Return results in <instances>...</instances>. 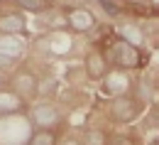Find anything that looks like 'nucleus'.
I'll list each match as a JSON object with an SVG mask.
<instances>
[{
    "label": "nucleus",
    "mask_w": 159,
    "mask_h": 145,
    "mask_svg": "<svg viewBox=\"0 0 159 145\" xmlns=\"http://www.w3.org/2000/svg\"><path fill=\"white\" fill-rule=\"evenodd\" d=\"M20 32H25V17H22L20 12H7V15L0 17V35L15 37Z\"/></svg>",
    "instance_id": "obj_8"
},
{
    "label": "nucleus",
    "mask_w": 159,
    "mask_h": 145,
    "mask_svg": "<svg viewBox=\"0 0 159 145\" xmlns=\"http://www.w3.org/2000/svg\"><path fill=\"white\" fill-rule=\"evenodd\" d=\"M98 5L110 15V17H115V15H120V5L115 2V0H98Z\"/></svg>",
    "instance_id": "obj_13"
},
{
    "label": "nucleus",
    "mask_w": 159,
    "mask_h": 145,
    "mask_svg": "<svg viewBox=\"0 0 159 145\" xmlns=\"http://www.w3.org/2000/svg\"><path fill=\"white\" fill-rule=\"evenodd\" d=\"M83 66H86V74H88L91 79H96V81H100V79L108 76V59H105V54H100V52H88Z\"/></svg>",
    "instance_id": "obj_4"
},
{
    "label": "nucleus",
    "mask_w": 159,
    "mask_h": 145,
    "mask_svg": "<svg viewBox=\"0 0 159 145\" xmlns=\"http://www.w3.org/2000/svg\"><path fill=\"white\" fill-rule=\"evenodd\" d=\"M22 10H30V12H42L47 7V0H15Z\"/></svg>",
    "instance_id": "obj_11"
},
{
    "label": "nucleus",
    "mask_w": 159,
    "mask_h": 145,
    "mask_svg": "<svg viewBox=\"0 0 159 145\" xmlns=\"http://www.w3.org/2000/svg\"><path fill=\"white\" fill-rule=\"evenodd\" d=\"M37 81H39V79H37L32 71H17L15 79H12V89L25 99V96H30V94L37 91Z\"/></svg>",
    "instance_id": "obj_6"
},
{
    "label": "nucleus",
    "mask_w": 159,
    "mask_h": 145,
    "mask_svg": "<svg viewBox=\"0 0 159 145\" xmlns=\"http://www.w3.org/2000/svg\"><path fill=\"white\" fill-rule=\"evenodd\" d=\"M69 25L71 30H79V32H88L96 27V17L88 12V10H69Z\"/></svg>",
    "instance_id": "obj_7"
},
{
    "label": "nucleus",
    "mask_w": 159,
    "mask_h": 145,
    "mask_svg": "<svg viewBox=\"0 0 159 145\" xmlns=\"http://www.w3.org/2000/svg\"><path fill=\"white\" fill-rule=\"evenodd\" d=\"M108 145H130L127 138H108Z\"/></svg>",
    "instance_id": "obj_14"
},
{
    "label": "nucleus",
    "mask_w": 159,
    "mask_h": 145,
    "mask_svg": "<svg viewBox=\"0 0 159 145\" xmlns=\"http://www.w3.org/2000/svg\"><path fill=\"white\" fill-rule=\"evenodd\" d=\"M27 145H57V130H49V128H37L30 138Z\"/></svg>",
    "instance_id": "obj_9"
},
{
    "label": "nucleus",
    "mask_w": 159,
    "mask_h": 145,
    "mask_svg": "<svg viewBox=\"0 0 159 145\" xmlns=\"http://www.w3.org/2000/svg\"><path fill=\"white\" fill-rule=\"evenodd\" d=\"M83 145H108V135L100 128H88L83 133Z\"/></svg>",
    "instance_id": "obj_10"
},
{
    "label": "nucleus",
    "mask_w": 159,
    "mask_h": 145,
    "mask_svg": "<svg viewBox=\"0 0 159 145\" xmlns=\"http://www.w3.org/2000/svg\"><path fill=\"white\" fill-rule=\"evenodd\" d=\"M157 91H159V81H157Z\"/></svg>",
    "instance_id": "obj_17"
},
{
    "label": "nucleus",
    "mask_w": 159,
    "mask_h": 145,
    "mask_svg": "<svg viewBox=\"0 0 159 145\" xmlns=\"http://www.w3.org/2000/svg\"><path fill=\"white\" fill-rule=\"evenodd\" d=\"M54 89H57V79H44V81H37V91L44 94V96H52L54 94Z\"/></svg>",
    "instance_id": "obj_12"
},
{
    "label": "nucleus",
    "mask_w": 159,
    "mask_h": 145,
    "mask_svg": "<svg viewBox=\"0 0 159 145\" xmlns=\"http://www.w3.org/2000/svg\"><path fill=\"white\" fill-rule=\"evenodd\" d=\"M2 84H5V76H2V74H0V89H2Z\"/></svg>",
    "instance_id": "obj_16"
},
{
    "label": "nucleus",
    "mask_w": 159,
    "mask_h": 145,
    "mask_svg": "<svg viewBox=\"0 0 159 145\" xmlns=\"http://www.w3.org/2000/svg\"><path fill=\"white\" fill-rule=\"evenodd\" d=\"M139 108H142V104H139L135 96L120 94L118 99L113 101V106H110V116L115 121H120V123H130V121H135L139 116Z\"/></svg>",
    "instance_id": "obj_2"
},
{
    "label": "nucleus",
    "mask_w": 159,
    "mask_h": 145,
    "mask_svg": "<svg viewBox=\"0 0 159 145\" xmlns=\"http://www.w3.org/2000/svg\"><path fill=\"white\" fill-rule=\"evenodd\" d=\"M61 121V113H59V108L57 106H52V104H39V106H34L32 108V123L37 125V128H54V125H59Z\"/></svg>",
    "instance_id": "obj_3"
},
{
    "label": "nucleus",
    "mask_w": 159,
    "mask_h": 145,
    "mask_svg": "<svg viewBox=\"0 0 159 145\" xmlns=\"http://www.w3.org/2000/svg\"><path fill=\"white\" fill-rule=\"evenodd\" d=\"M113 62L118 69H137L139 66V49L127 40H120L113 44Z\"/></svg>",
    "instance_id": "obj_1"
},
{
    "label": "nucleus",
    "mask_w": 159,
    "mask_h": 145,
    "mask_svg": "<svg viewBox=\"0 0 159 145\" xmlns=\"http://www.w3.org/2000/svg\"><path fill=\"white\" fill-rule=\"evenodd\" d=\"M20 111H25V99H22L17 91L0 89V113L2 116H10V113H20Z\"/></svg>",
    "instance_id": "obj_5"
},
{
    "label": "nucleus",
    "mask_w": 159,
    "mask_h": 145,
    "mask_svg": "<svg viewBox=\"0 0 159 145\" xmlns=\"http://www.w3.org/2000/svg\"><path fill=\"white\" fill-rule=\"evenodd\" d=\"M64 145H81V143H79V140H74V138H69V140H66Z\"/></svg>",
    "instance_id": "obj_15"
}]
</instances>
